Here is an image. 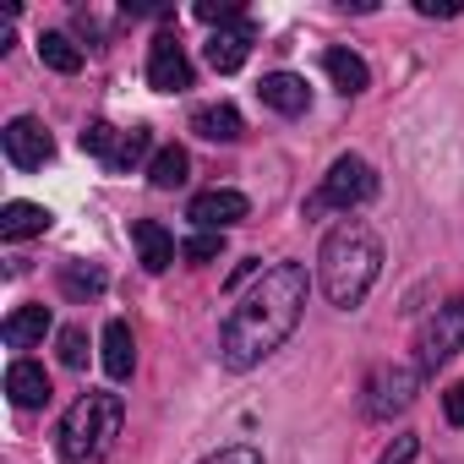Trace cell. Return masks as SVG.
Wrapping results in <instances>:
<instances>
[{
  "label": "cell",
  "instance_id": "obj_1",
  "mask_svg": "<svg viewBox=\"0 0 464 464\" xmlns=\"http://www.w3.org/2000/svg\"><path fill=\"white\" fill-rule=\"evenodd\" d=\"M312 295V279L301 263H274L263 268V279L229 306L224 328H218V361L229 372H252L257 361H268L301 323Z\"/></svg>",
  "mask_w": 464,
  "mask_h": 464
},
{
  "label": "cell",
  "instance_id": "obj_2",
  "mask_svg": "<svg viewBox=\"0 0 464 464\" xmlns=\"http://www.w3.org/2000/svg\"><path fill=\"white\" fill-rule=\"evenodd\" d=\"M377 274H382V241L372 224L344 218L339 229H328V241L317 252V285L339 312H355L372 295Z\"/></svg>",
  "mask_w": 464,
  "mask_h": 464
},
{
  "label": "cell",
  "instance_id": "obj_3",
  "mask_svg": "<svg viewBox=\"0 0 464 464\" xmlns=\"http://www.w3.org/2000/svg\"><path fill=\"white\" fill-rule=\"evenodd\" d=\"M121 420H126V404L121 393H104V388H88L66 420H61V459L66 464H104L115 437H121Z\"/></svg>",
  "mask_w": 464,
  "mask_h": 464
},
{
  "label": "cell",
  "instance_id": "obj_4",
  "mask_svg": "<svg viewBox=\"0 0 464 464\" xmlns=\"http://www.w3.org/2000/svg\"><path fill=\"white\" fill-rule=\"evenodd\" d=\"M372 197H377V169H372L361 153H339V159L328 164V175H323L317 197L306 202V213H328V208L350 213V208H366Z\"/></svg>",
  "mask_w": 464,
  "mask_h": 464
},
{
  "label": "cell",
  "instance_id": "obj_5",
  "mask_svg": "<svg viewBox=\"0 0 464 464\" xmlns=\"http://www.w3.org/2000/svg\"><path fill=\"white\" fill-rule=\"evenodd\" d=\"M415 393H420V366H377V372L366 377L361 410H366L372 420H393V415H404V410L415 404Z\"/></svg>",
  "mask_w": 464,
  "mask_h": 464
},
{
  "label": "cell",
  "instance_id": "obj_6",
  "mask_svg": "<svg viewBox=\"0 0 464 464\" xmlns=\"http://www.w3.org/2000/svg\"><path fill=\"white\" fill-rule=\"evenodd\" d=\"M415 350H420V372H437L442 361H453V355L464 350V295L442 301V306L420 323Z\"/></svg>",
  "mask_w": 464,
  "mask_h": 464
},
{
  "label": "cell",
  "instance_id": "obj_7",
  "mask_svg": "<svg viewBox=\"0 0 464 464\" xmlns=\"http://www.w3.org/2000/svg\"><path fill=\"white\" fill-rule=\"evenodd\" d=\"M186 218H191L197 229H208V236H224V229H236V224L252 218V202H246L241 191H229V186H213V191H197V197H191Z\"/></svg>",
  "mask_w": 464,
  "mask_h": 464
},
{
  "label": "cell",
  "instance_id": "obj_8",
  "mask_svg": "<svg viewBox=\"0 0 464 464\" xmlns=\"http://www.w3.org/2000/svg\"><path fill=\"white\" fill-rule=\"evenodd\" d=\"M0 148H6V159H12L17 169H44V164L55 159V137H50L44 121H34V115H17L6 131H0Z\"/></svg>",
  "mask_w": 464,
  "mask_h": 464
},
{
  "label": "cell",
  "instance_id": "obj_9",
  "mask_svg": "<svg viewBox=\"0 0 464 464\" xmlns=\"http://www.w3.org/2000/svg\"><path fill=\"white\" fill-rule=\"evenodd\" d=\"M148 88H159V93H186L191 88V61H186V44L175 34L153 39V50H148Z\"/></svg>",
  "mask_w": 464,
  "mask_h": 464
},
{
  "label": "cell",
  "instance_id": "obj_10",
  "mask_svg": "<svg viewBox=\"0 0 464 464\" xmlns=\"http://www.w3.org/2000/svg\"><path fill=\"white\" fill-rule=\"evenodd\" d=\"M252 44H257V28L252 23H229V28H218L213 39H208V66L218 72V77H229V72H241L246 66V55H252Z\"/></svg>",
  "mask_w": 464,
  "mask_h": 464
},
{
  "label": "cell",
  "instance_id": "obj_11",
  "mask_svg": "<svg viewBox=\"0 0 464 464\" xmlns=\"http://www.w3.org/2000/svg\"><path fill=\"white\" fill-rule=\"evenodd\" d=\"M257 99L274 110V115H306L312 110V88H306V77H295V72H268L263 82H257Z\"/></svg>",
  "mask_w": 464,
  "mask_h": 464
},
{
  "label": "cell",
  "instance_id": "obj_12",
  "mask_svg": "<svg viewBox=\"0 0 464 464\" xmlns=\"http://www.w3.org/2000/svg\"><path fill=\"white\" fill-rule=\"evenodd\" d=\"M191 131H197L202 142H241L246 121H241V110L229 104V99H218V104H202V110H191Z\"/></svg>",
  "mask_w": 464,
  "mask_h": 464
},
{
  "label": "cell",
  "instance_id": "obj_13",
  "mask_svg": "<svg viewBox=\"0 0 464 464\" xmlns=\"http://www.w3.org/2000/svg\"><path fill=\"white\" fill-rule=\"evenodd\" d=\"M6 393H12L17 410H39V404H50V372L39 361H12L6 366Z\"/></svg>",
  "mask_w": 464,
  "mask_h": 464
},
{
  "label": "cell",
  "instance_id": "obj_14",
  "mask_svg": "<svg viewBox=\"0 0 464 464\" xmlns=\"http://www.w3.org/2000/svg\"><path fill=\"white\" fill-rule=\"evenodd\" d=\"M131 241H137V257H142L148 274H164L175 263V236H169L159 218H137L131 224Z\"/></svg>",
  "mask_w": 464,
  "mask_h": 464
},
{
  "label": "cell",
  "instance_id": "obj_15",
  "mask_svg": "<svg viewBox=\"0 0 464 464\" xmlns=\"http://www.w3.org/2000/svg\"><path fill=\"white\" fill-rule=\"evenodd\" d=\"M104 372L115 377V382H126L131 372H137V339H131V323H121V317H110L104 323Z\"/></svg>",
  "mask_w": 464,
  "mask_h": 464
},
{
  "label": "cell",
  "instance_id": "obj_16",
  "mask_svg": "<svg viewBox=\"0 0 464 464\" xmlns=\"http://www.w3.org/2000/svg\"><path fill=\"white\" fill-rule=\"evenodd\" d=\"M323 72L334 77V88L344 93V99H355V93H366L372 88V72H366V61L355 55V50H323Z\"/></svg>",
  "mask_w": 464,
  "mask_h": 464
},
{
  "label": "cell",
  "instance_id": "obj_17",
  "mask_svg": "<svg viewBox=\"0 0 464 464\" xmlns=\"http://www.w3.org/2000/svg\"><path fill=\"white\" fill-rule=\"evenodd\" d=\"M148 148H153V137H148V126H131V131H121L115 126V137H110V148H104V169L110 175H126V169H137L142 159H148Z\"/></svg>",
  "mask_w": 464,
  "mask_h": 464
},
{
  "label": "cell",
  "instance_id": "obj_18",
  "mask_svg": "<svg viewBox=\"0 0 464 464\" xmlns=\"http://www.w3.org/2000/svg\"><path fill=\"white\" fill-rule=\"evenodd\" d=\"M44 334H50V306H17L6 323H0V339H6V350H34Z\"/></svg>",
  "mask_w": 464,
  "mask_h": 464
},
{
  "label": "cell",
  "instance_id": "obj_19",
  "mask_svg": "<svg viewBox=\"0 0 464 464\" xmlns=\"http://www.w3.org/2000/svg\"><path fill=\"white\" fill-rule=\"evenodd\" d=\"M50 229V208L39 202H6L0 208V241H34Z\"/></svg>",
  "mask_w": 464,
  "mask_h": 464
},
{
  "label": "cell",
  "instance_id": "obj_20",
  "mask_svg": "<svg viewBox=\"0 0 464 464\" xmlns=\"http://www.w3.org/2000/svg\"><path fill=\"white\" fill-rule=\"evenodd\" d=\"M186 175H191V159H186V148H159L153 159H148V180L159 186V191H175V186H186Z\"/></svg>",
  "mask_w": 464,
  "mask_h": 464
},
{
  "label": "cell",
  "instance_id": "obj_21",
  "mask_svg": "<svg viewBox=\"0 0 464 464\" xmlns=\"http://www.w3.org/2000/svg\"><path fill=\"white\" fill-rule=\"evenodd\" d=\"M39 61L50 72H61V77H72L82 66V50L72 44V34H39Z\"/></svg>",
  "mask_w": 464,
  "mask_h": 464
},
{
  "label": "cell",
  "instance_id": "obj_22",
  "mask_svg": "<svg viewBox=\"0 0 464 464\" xmlns=\"http://www.w3.org/2000/svg\"><path fill=\"white\" fill-rule=\"evenodd\" d=\"M110 279H104V268H82V263H66L61 268V290L66 295H99Z\"/></svg>",
  "mask_w": 464,
  "mask_h": 464
},
{
  "label": "cell",
  "instance_id": "obj_23",
  "mask_svg": "<svg viewBox=\"0 0 464 464\" xmlns=\"http://www.w3.org/2000/svg\"><path fill=\"white\" fill-rule=\"evenodd\" d=\"M197 23H208V28L246 23V6H241V0H197Z\"/></svg>",
  "mask_w": 464,
  "mask_h": 464
},
{
  "label": "cell",
  "instance_id": "obj_24",
  "mask_svg": "<svg viewBox=\"0 0 464 464\" xmlns=\"http://www.w3.org/2000/svg\"><path fill=\"white\" fill-rule=\"evenodd\" d=\"M218 252H224V236H208V229H197V236L180 246V257H186V263H213Z\"/></svg>",
  "mask_w": 464,
  "mask_h": 464
},
{
  "label": "cell",
  "instance_id": "obj_25",
  "mask_svg": "<svg viewBox=\"0 0 464 464\" xmlns=\"http://www.w3.org/2000/svg\"><path fill=\"white\" fill-rule=\"evenodd\" d=\"M61 361H66L72 372L88 366V334H82V328H61Z\"/></svg>",
  "mask_w": 464,
  "mask_h": 464
},
{
  "label": "cell",
  "instance_id": "obj_26",
  "mask_svg": "<svg viewBox=\"0 0 464 464\" xmlns=\"http://www.w3.org/2000/svg\"><path fill=\"white\" fill-rule=\"evenodd\" d=\"M415 453H420V437H415V431H399L377 464H415Z\"/></svg>",
  "mask_w": 464,
  "mask_h": 464
},
{
  "label": "cell",
  "instance_id": "obj_27",
  "mask_svg": "<svg viewBox=\"0 0 464 464\" xmlns=\"http://www.w3.org/2000/svg\"><path fill=\"white\" fill-rule=\"evenodd\" d=\"M110 137H115V126H110V121H93V126L82 131V153H93V159H104V148H110Z\"/></svg>",
  "mask_w": 464,
  "mask_h": 464
},
{
  "label": "cell",
  "instance_id": "obj_28",
  "mask_svg": "<svg viewBox=\"0 0 464 464\" xmlns=\"http://www.w3.org/2000/svg\"><path fill=\"white\" fill-rule=\"evenodd\" d=\"M202 464H263V453L257 448H246V442H236V448H218L213 459H202Z\"/></svg>",
  "mask_w": 464,
  "mask_h": 464
},
{
  "label": "cell",
  "instance_id": "obj_29",
  "mask_svg": "<svg viewBox=\"0 0 464 464\" xmlns=\"http://www.w3.org/2000/svg\"><path fill=\"white\" fill-rule=\"evenodd\" d=\"M442 415H448L453 426H464V377H459V382L442 393Z\"/></svg>",
  "mask_w": 464,
  "mask_h": 464
},
{
  "label": "cell",
  "instance_id": "obj_30",
  "mask_svg": "<svg viewBox=\"0 0 464 464\" xmlns=\"http://www.w3.org/2000/svg\"><path fill=\"white\" fill-rule=\"evenodd\" d=\"M415 12H420V17H459L453 0H415Z\"/></svg>",
  "mask_w": 464,
  "mask_h": 464
}]
</instances>
